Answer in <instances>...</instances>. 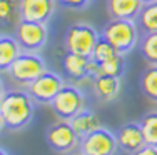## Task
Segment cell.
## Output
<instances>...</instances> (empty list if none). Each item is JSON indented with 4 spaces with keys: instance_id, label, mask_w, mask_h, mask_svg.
<instances>
[{
    "instance_id": "obj_13",
    "label": "cell",
    "mask_w": 157,
    "mask_h": 155,
    "mask_svg": "<svg viewBox=\"0 0 157 155\" xmlns=\"http://www.w3.org/2000/svg\"><path fill=\"white\" fill-rule=\"evenodd\" d=\"M92 88H94L95 97L100 102H112L121 94L122 80H121V77L97 73V75H94V79H92Z\"/></svg>"
},
{
    "instance_id": "obj_17",
    "label": "cell",
    "mask_w": 157,
    "mask_h": 155,
    "mask_svg": "<svg viewBox=\"0 0 157 155\" xmlns=\"http://www.w3.org/2000/svg\"><path fill=\"white\" fill-rule=\"evenodd\" d=\"M142 94L151 102L157 103V65H149L140 75Z\"/></svg>"
},
{
    "instance_id": "obj_25",
    "label": "cell",
    "mask_w": 157,
    "mask_h": 155,
    "mask_svg": "<svg viewBox=\"0 0 157 155\" xmlns=\"http://www.w3.org/2000/svg\"><path fill=\"white\" fill-rule=\"evenodd\" d=\"M130 155H157V147L147 145V143H145L142 149H139L137 152H134V153H130Z\"/></svg>"
},
{
    "instance_id": "obj_5",
    "label": "cell",
    "mask_w": 157,
    "mask_h": 155,
    "mask_svg": "<svg viewBox=\"0 0 157 155\" xmlns=\"http://www.w3.org/2000/svg\"><path fill=\"white\" fill-rule=\"evenodd\" d=\"M54 113L60 120H72L85 109V97L82 90L72 83H65L50 103Z\"/></svg>"
},
{
    "instance_id": "obj_24",
    "label": "cell",
    "mask_w": 157,
    "mask_h": 155,
    "mask_svg": "<svg viewBox=\"0 0 157 155\" xmlns=\"http://www.w3.org/2000/svg\"><path fill=\"white\" fill-rule=\"evenodd\" d=\"M57 2L69 10H84L90 5L92 0H57Z\"/></svg>"
},
{
    "instance_id": "obj_16",
    "label": "cell",
    "mask_w": 157,
    "mask_h": 155,
    "mask_svg": "<svg viewBox=\"0 0 157 155\" xmlns=\"http://www.w3.org/2000/svg\"><path fill=\"white\" fill-rule=\"evenodd\" d=\"M70 124H72L74 130L77 132V135L80 138L85 137V135H89L90 132L97 130L99 127H102V125H100V119L97 117V113L92 112V110H87V109H84L80 113H77V115L70 120Z\"/></svg>"
},
{
    "instance_id": "obj_1",
    "label": "cell",
    "mask_w": 157,
    "mask_h": 155,
    "mask_svg": "<svg viewBox=\"0 0 157 155\" xmlns=\"http://www.w3.org/2000/svg\"><path fill=\"white\" fill-rule=\"evenodd\" d=\"M35 102L27 90L2 88L0 95V124L3 130L17 132L30 124Z\"/></svg>"
},
{
    "instance_id": "obj_6",
    "label": "cell",
    "mask_w": 157,
    "mask_h": 155,
    "mask_svg": "<svg viewBox=\"0 0 157 155\" xmlns=\"http://www.w3.org/2000/svg\"><path fill=\"white\" fill-rule=\"evenodd\" d=\"M47 143L57 153H72L77 147H80V137L74 130L69 120H59L52 124L45 132Z\"/></svg>"
},
{
    "instance_id": "obj_28",
    "label": "cell",
    "mask_w": 157,
    "mask_h": 155,
    "mask_svg": "<svg viewBox=\"0 0 157 155\" xmlns=\"http://www.w3.org/2000/svg\"><path fill=\"white\" fill-rule=\"evenodd\" d=\"M74 155H84V153H82V152H78V153H74Z\"/></svg>"
},
{
    "instance_id": "obj_10",
    "label": "cell",
    "mask_w": 157,
    "mask_h": 155,
    "mask_svg": "<svg viewBox=\"0 0 157 155\" xmlns=\"http://www.w3.org/2000/svg\"><path fill=\"white\" fill-rule=\"evenodd\" d=\"M57 0H18V20L48 24Z\"/></svg>"
},
{
    "instance_id": "obj_18",
    "label": "cell",
    "mask_w": 157,
    "mask_h": 155,
    "mask_svg": "<svg viewBox=\"0 0 157 155\" xmlns=\"http://www.w3.org/2000/svg\"><path fill=\"white\" fill-rule=\"evenodd\" d=\"M137 24L140 25L144 34L157 32V0L155 2L144 3L139 17H137Z\"/></svg>"
},
{
    "instance_id": "obj_7",
    "label": "cell",
    "mask_w": 157,
    "mask_h": 155,
    "mask_svg": "<svg viewBox=\"0 0 157 155\" xmlns=\"http://www.w3.org/2000/svg\"><path fill=\"white\" fill-rule=\"evenodd\" d=\"M15 39L24 52H40L48 39L47 24L30 20H18L15 27Z\"/></svg>"
},
{
    "instance_id": "obj_4",
    "label": "cell",
    "mask_w": 157,
    "mask_h": 155,
    "mask_svg": "<svg viewBox=\"0 0 157 155\" xmlns=\"http://www.w3.org/2000/svg\"><path fill=\"white\" fill-rule=\"evenodd\" d=\"M45 70H47L45 60L39 55V52H22L7 72H9L10 79L13 82L29 87Z\"/></svg>"
},
{
    "instance_id": "obj_27",
    "label": "cell",
    "mask_w": 157,
    "mask_h": 155,
    "mask_svg": "<svg viewBox=\"0 0 157 155\" xmlns=\"http://www.w3.org/2000/svg\"><path fill=\"white\" fill-rule=\"evenodd\" d=\"M144 3H149V2H155V0H142Z\"/></svg>"
},
{
    "instance_id": "obj_26",
    "label": "cell",
    "mask_w": 157,
    "mask_h": 155,
    "mask_svg": "<svg viewBox=\"0 0 157 155\" xmlns=\"http://www.w3.org/2000/svg\"><path fill=\"white\" fill-rule=\"evenodd\" d=\"M0 155H9V152H7L5 149H2V150H0Z\"/></svg>"
},
{
    "instance_id": "obj_23",
    "label": "cell",
    "mask_w": 157,
    "mask_h": 155,
    "mask_svg": "<svg viewBox=\"0 0 157 155\" xmlns=\"http://www.w3.org/2000/svg\"><path fill=\"white\" fill-rule=\"evenodd\" d=\"M15 12L18 13V0H0V18H2V24H7Z\"/></svg>"
},
{
    "instance_id": "obj_21",
    "label": "cell",
    "mask_w": 157,
    "mask_h": 155,
    "mask_svg": "<svg viewBox=\"0 0 157 155\" xmlns=\"http://www.w3.org/2000/svg\"><path fill=\"white\" fill-rule=\"evenodd\" d=\"M119 52L112 47V43L109 42V40L105 39V37H102L100 35V39L97 40V43H95V49L94 52H92V62H94L95 65H99V64H102V62H105V60H109V58L112 57H115Z\"/></svg>"
},
{
    "instance_id": "obj_15",
    "label": "cell",
    "mask_w": 157,
    "mask_h": 155,
    "mask_svg": "<svg viewBox=\"0 0 157 155\" xmlns=\"http://www.w3.org/2000/svg\"><path fill=\"white\" fill-rule=\"evenodd\" d=\"M22 47L17 42L15 35L10 37L3 34L0 37V68L2 72H7L10 68V65L18 58V55L22 54Z\"/></svg>"
},
{
    "instance_id": "obj_3",
    "label": "cell",
    "mask_w": 157,
    "mask_h": 155,
    "mask_svg": "<svg viewBox=\"0 0 157 155\" xmlns=\"http://www.w3.org/2000/svg\"><path fill=\"white\" fill-rule=\"evenodd\" d=\"M99 39H100V35L94 28V25L87 24V22H77V24H72L65 30L63 47L70 54L90 57Z\"/></svg>"
},
{
    "instance_id": "obj_20",
    "label": "cell",
    "mask_w": 157,
    "mask_h": 155,
    "mask_svg": "<svg viewBox=\"0 0 157 155\" xmlns=\"http://www.w3.org/2000/svg\"><path fill=\"white\" fill-rule=\"evenodd\" d=\"M140 55L149 65H157V32L144 34L140 39Z\"/></svg>"
},
{
    "instance_id": "obj_19",
    "label": "cell",
    "mask_w": 157,
    "mask_h": 155,
    "mask_svg": "<svg viewBox=\"0 0 157 155\" xmlns=\"http://www.w3.org/2000/svg\"><path fill=\"white\" fill-rule=\"evenodd\" d=\"M124 72H125V60L122 54H117L115 57L95 65V75L102 73V75H112V77H121L122 79Z\"/></svg>"
},
{
    "instance_id": "obj_2",
    "label": "cell",
    "mask_w": 157,
    "mask_h": 155,
    "mask_svg": "<svg viewBox=\"0 0 157 155\" xmlns=\"http://www.w3.org/2000/svg\"><path fill=\"white\" fill-rule=\"evenodd\" d=\"M100 35L105 37L112 43V47L122 55L132 52L139 40L136 20H124V18H110L109 24L104 25Z\"/></svg>"
},
{
    "instance_id": "obj_8",
    "label": "cell",
    "mask_w": 157,
    "mask_h": 155,
    "mask_svg": "<svg viewBox=\"0 0 157 155\" xmlns=\"http://www.w3.org/2000/svg\"><path fill=\"white\" fill-rule=\"evenodd\" d=\"M80 152L84 155H115L119 149L117 135L109 128L99 127L80 140Z\"/></svg>"
},
{
    "instance_id": "obj_9",
    "label": "cell",
    "mask_w": 157,
    "mask_h": 155,
    "mask_svg": "<svg viewBox=\"0 0 157 155\" xmlns=\"http://www.w3.org/2000/svg\"><path fill=\"white\" fill-rule=\"evenodd\" d=\"M65 85L63 79L59 73L45 70L39 79H35L30 85L27 87V92L30 94L35 103H42V105H50L55 95L60 92V88Z\"/></svg>"
},
{
    "instance_id": "obj_22",
    "label": "cell",
    "mask_w": 157,
    "mask_h": 155,
    "mask_svg": "<svg viewBox=\"0 0 157 155\" xmlns=\"http://www.w3.org/2000/svg\"><path fill=\"white\" fill-rule=\"evenodd\" d=\"M140 127L147 145L157 147V112H149L142 117Z\"/></svg>"
},
{
    "instance_id": "obj_12",
    "label": "cell",
    "mask_w": 157,
    "mask_h": 155,
    "mask_svg": "<svg viewBox=\"0 0 157 155\" xmlns=\"http://www.w3.org/2000/svg\"><path fill=\"white\" fill-rule=\"evenodd\" d=\"M117 142H119V149L124 150L125 153H134L139 149L145 145V138H144V132H142L140 122H129L124 124L119 128L117 134Z\"/></svg>"
},
{
    "instance_id": "obj_11",
    "label": "cell",
    "mask_w": 157,
    "mask_h": 155,
    "mask_svg": "<svg viewBox=\"0 0 157 155\" xmlns=\"http://www.w3.org/2000/svg\"><path fill=\"white\" fill-rule=\"evenodd\" d=\"M63 70L72 80H85L94 79L95 75V64L92 62V57L67 52L62 60Z\"/></svg>"
},
{
    "instance_id": "obj_14",
    "label": "cell",
    "mask_w": 157,
    "mask_h": 155,
    "mask_svg": "<svg viewBox=\"0 0 157 155\" xmlns=\"http://www.w3.org/2000/svg\"><path fill=\"white\" fill-rule=\"evenodd\" d=\"M107 12L110 18H124V20H137L144 2L142 0H107Z\"/></svg>"
}]
</instances>
